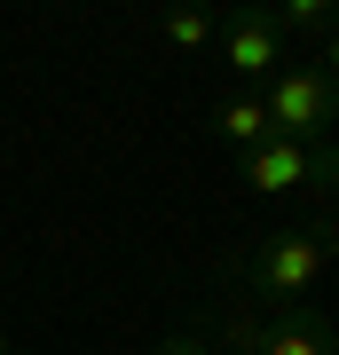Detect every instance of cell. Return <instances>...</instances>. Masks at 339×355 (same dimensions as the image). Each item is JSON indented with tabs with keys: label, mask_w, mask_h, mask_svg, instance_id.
Here are the masks:
<instances>
[{
	"label": "cell",
	"mask_w": 339,
	"mask_h": 355,
	"mask_svg": "<svg viewBox=\"0 0 339 355\" xmlns=\"http://www.w3.org/2000/svg\"><path fill=\"white\" fill-rule=\"evenodd\" d=\"M331 253H339L331 229H277V237H261L237 261V277H245V292L261 308H308V292L331 268Z\"/></svg>",
	"instance_id": "cell-1"
},
{
	"label": "cell",
	"mask_w": 339,
	"mask_h": 355,
	"mask_svg": "<svg viewBox=\"0 0 339 355\" xmlns=\"http://www.w3.org/2000/svg\"><path fill=\"white\" fill-rule=\"evenodd\" d=\"M261 103H268L277 142H339V79H331L324 64L277 71V87H268Z\"/></svg>",
	"instance_id": "cell-2"
},
{
	"label": "cell",
	"mask_w": 339,
	"mask_h": 355,
	"mask_svg": "<svg viewBox=\"0 0 339 355\" xmlns=\"http://www.w3.org/2000/svg\"><path fill=\"white\" fill-rule=\"evenodd\" d=\"M245 190H339V142H261L237 158Z\"/></svg>",
	"instance_id": "cell-3"
},
{
	"label": "cell",
	"mask_w": 339,
	"mask_h": 355,
	"mask_svg": "<svg viewBox=\"0 0 339 355\" xmlns=\"http://www.w3.org/2000/svg\"><path fill=\"white\" fill-rule=\"evenodd\" d=\"M237 355H339V316L324 308H277V316H237L229 324Z\"/></svg>",
	"instance_id": "cell-4"
},
{
	"label": "cell",
	"mask_w": 339,
	"mask_h": 355,
	"mask_svg": "<svg viewBox=\"0 0 339 355\" xmlns=\"http://www.w3.org/2000/svg\"><path fill=\"white\" fill-rule=\"evenodd\" d=\"M214 48H221V64L252 87V79L277 71V55H284V24H277V8H261V0H252V8H229V16H221V40H214Z\"/></svg>",
	"instance_id": "cell-5"
},
{
	"label": "cell",
	"mask_w": 339,
	"mask_h": 355,
	"mask_svg": "<svg viewBox=\"0 0 339 355\" xmlns=\"http://www.w3.org/2000/svg\"><path fill=\"white\" fill-rule=\"evenodd\" d=\"M214 135H221L237 158H245V150H261V142H277V127H268V103H261V95H229L221 111H214Z\"/></svg>",
	"instance_id": "cell-6"
},
{
	"label": "cell",
	"mask_w": 339,
	"mask_h": 355,
	"mask_svg": "<svg viewBox=\"0 0 339 355\" xmlns=\"http://www.w3.org/2000/svg\"><path fill=\"white\" fill-rule=\"evenodd\" d=\"M166 40H174V48H214V40H221V16H205V8H174V16H166Z\"/></svg>",
	"instance_id": "cell-7"
},
{
	"label": "cell",
	"mask_w": 339,
	"mask_h": 355,
	"mask_svg": "<svg viewBox=\"0 0 339 355\" xmlns=\"http://www.w3.org/2000/svg\"><path fill=\"white\" fill-rule=\"evenodd\" d=\"M277 24H284V32H331V8H324V0H284Z\"/></svg>",
	"instance_id": "cell-8"
},
{
	"label": "cell",
	"mask_w": 339,
	"mask_h": 355,
	"mask_svg": "<svg viewBox=\"0 0 339 355\" xmlns=\"http://www.w3.org/2000/svg\"><path fill=\"white\" fill-rule=\"evenodd\" d=\"M158 355H214V331H205V324H182V331H174V340H166Z\"/></svg>",
	"instance_id": "cell-9"
},
{
	"label": "cell",
	"mask_w": 339,
	"mask_h": 355,
	"mask_svg": "<svg viewBox=\"0 0 339 355\" xmlns=\"http://www.w3.org/2000/svg\"><path fill=\"white\" fill-rule=\"evenodd\" d=\"M324 71L339 79V16H331V32H324Z\"/></svg>",
	"instance_id": "cell-10"
},
{
	"label": "cell",
	"mask_w": 339,
	"mask_h": 355,
	"mask_svg": "<svg viewBox=\"0 0 339 355\" xmlns=\"http://www.w3.org/2000/svg\"><path fill=\"white\" fill-rule=\"evenodd\" d=\"M0 355H16V347H8V331H0Z\"/></svg>",
	"instance_id": "cell-11"
}]
</instances>
